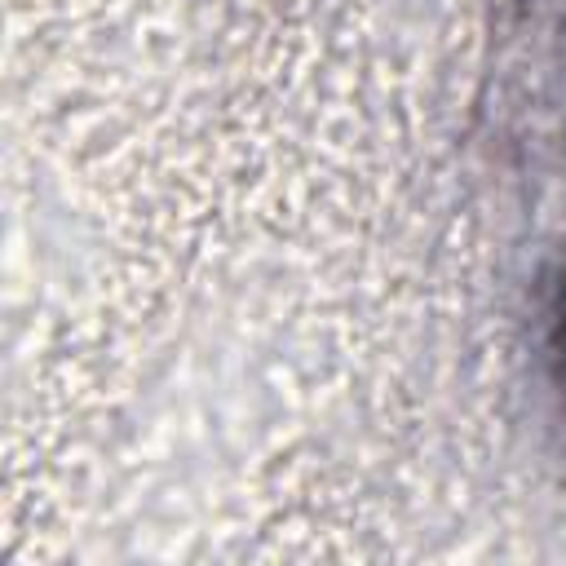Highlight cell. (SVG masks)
I'll return each instance as SVG.
<instances>
[{"label":"cell","mask_w":566,"mask_h":566,"mask_svg":"<svg viewBox=\"0 0 566 566\" xmlns=\"http://www.w3.org/2000/svg\"><path fill=\"white\" fill-rule=\"evenodd\" d=\"M548 367H553V385L566 402V261L548 287Z\"/></svg>","instance_id":"6da1fadb"}]
</instances>
